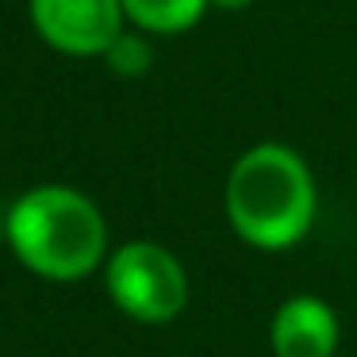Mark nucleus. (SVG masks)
<instances>
[{"mask_svg": "<svg viewBox=\"0 0 357 357\" xmlns=\"http://www.w3.org/2000/svg\"><path fill=\"white\" fill-rule=\"evenodd\" d=\"M223 208L246 246L265 254L292 250L307 238L319 211L311 165L284 142H257L242 150L227 173Z\"/></svg>", "mask_w": 357, "mask_h": 357, "instance_id": "1", "label": "nucleus"}, {"mask_svg": "<svg viewBox=\"0 0 357 357\" xmlns=\"http://www.w3.org/2000/svg\"><path fill=\"white\" fill-rule=\"evenodd\" d=\"M4 242L27 273L54 284L93 277L108 261V223L70 185H35L4 211Z\"/></svg>", "mask_w": 357, "mask_h": 357, "instance_id": "2", "label": "nucleus"}, {"mask_svg": "<svg viewBox=\"0 0 357 357\" xmlns=\"http://www.w3.org/2000/svg\"><path fill=\"white\" fill-rule=\"evenodd\" d=\"M104 288L127 319L146 326L173 323L188 307V273L169 246L131 238L104 261Z\"/></svg>", "mask_w": 357, "mask_h": 357, "instance_id": "3", "label": "nucleus"}, {"mask_svg": "<svg viewBox=\"0 0 357 357\" xmlns=\"http://www.w3.org/2000/svg\"><path fill=\"white\" fill-rule=\"evenodd\" d=\"M27 16L50 50L70 58H104L127 27L123 0H27Z\"/></svg>", "mask_w": 357, "mask_h": 357, "instance_id": "4", "label": "nucleus"}, {"mask_svg": "<svg viewBox=\"0 0 357 357\" xmlns=\"http://www.w3.org/2000/svg\"><path fill=\"white\" fill-rule=\"evenodd\" d=\"M342 338V323L323 296H288L269 323L273 357H334Z\"/></svg>", "mask_w": 357, "mask_h": 357, "instance_id": "5", "label": "nucleus"}, {"mask_svg": "<svg viewBox=\"0 0 357 357\" xmlns=\"http://www.w3.org/2000/svg\"><path fill=\"white\" fill-rule=\"evenodd\" d=\"M211 4L208 0H123V16L146 35H181L192 31Z\"/></svg>", "mask_w": 357, "mask_h": 357, "instance_id": "6", "label": "nucleus"}, {"mask_svg": "<svg viewBox=\"0 0 357 357\" xmlns=\"http://www.w3.org/2000/svg\"><path fill=\"white\" fill-rule=\"evenodd\" d=\"M104 62L116 77H142L154 66V47H150V35L139 27H123V31L112 39V47L104 50Z\"/></svg>", "mask_w": 357, "mask_h": 357, "instance_id": "7", "label": "nucleus"}, {"mask_svg": "<svg viewBox=\"0 0 357 357\" xmlns=\"http://www.w3.org/2000/svg\"><path fill=\"white\" fill-rule=\"evenodd\" d=\"M211 8H223V12H246L254 0H208Z\"/></svg>", "mask_w": 357, "mask_h": 357, "instance_id": "8", "label": "nucleus"}, {"mask_svg": "<svg viewBox=\"0 0 357 357\" xmlns=\"http://www.w3.org/2000/svg\"><path fill=\"white\" fill-rule=\"evenodd\" d=\"M0 246H4V215H0Z\"/></svg>", "mask_w": 357, "mask_h": 357, "instance_id": "9", "label": "nucleus"}]
</instances>
